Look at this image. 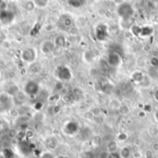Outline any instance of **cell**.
Listing matches in <instances>:
<instances>
[{
  "label": "cell",
  "instance_id": "cell-16",
  "mask_svg": "<svg viewBox=\"0 0 158 158\" xmlns=\"http://www.w3.org/2000/svg\"><path fill=\"white\" fill-rule=\"evenodd\" d=\"M119 155L121 158H131L132 156V150H131V146H123L121 149H120V152H119Z\"/></svg>",
  "mask_w": 158,
  "mask_h": 158
},
{
  "label": "cell",
  "instance_id": "cell-26",
  "mask_svg": "<svg viewBox=\"0 0 158 158\" xmlns=\"http://www.w3.org/2000/svg\"><path fill=\"white\" fill-rule=\"evenodd\" d=\"M117 140H118V142H121V143L126 142V141L128 140V134H127L126 132H124V131H121V132H119V133L117 135Z\"/></svg>",
  "mask_w": 158,
  "mask_h": 158
},
{
  "label": "cell",
  "instance_id": "cell-31",
  "mask_svg": "<svg viewBox=\"0 0 158 158\" xmlns=\"http://www.w3.org/2000/svg\"><path fill=\"white\" fill-rule=\"evenodd\" d=\"M98 158H109V153L107 151L101 152L98 156Z\"/></svg>",
  "mask_w": 158,
  "mask_h": 158
},
{
  "label": "cell",
  "instance_id": "cell-30",
  "mask_svg": "<svg viewBox=\"0 0 158 158\" xmlns=\"http://www.w3.org/2000/svg\"><path fill=\"white\" fill-rule=\"evenodd\" d=\"M8 113H9V115H10L12 118H18V117H19V112H18V109H14L13 107H12L11 109L8 110Z\"/></svg>",
  "mask_w": 158,
  "mask_h": 158
},
{
  "label": "cell",
  "instance_id": "cell-35",
  "mask_svg": "<svg viewBox=\"0 0 158 158\" xmlns=\"http://www.w3.org/2000/svg\"><path fill=\"white\" fill-rule=\"evenodd\" d=\"M145 156H146V158H153V153L149 150L145 153Z\"/></svg>",
  "mask_w": 158,
  "mask_h": 158
},
{
  "label": "cell",
  "instance_id": "cell-24",
  "mask_svg": "<svg viewBox=\"0 0 158 158\" xmlns=\"http://www.w3.org/2000/svg\"><path fill=\"white\" fill-rule=\"evenodd\" d=\"M101 90H102V92L105 93V94H110V93L113 91V86L110 85L109 83H105V84L102 85Z\"/></svg>",
  "mask_w": 158,
  "mask_h": 158
},
{
  "label": "cell",
  "instance_id": "cell-7",
  "mask_svg": "<svg viewBox=\"0 0 158 158\" xmlns=\"http://www.w3.org/2000/svg\"><path fill=\"white\" fill-rule=\"evenodd\" d=\"M12 97L6 92L0 94V112L8 111L12 108Z\"/></svg>",
  "mask_w": 158,
  "mask_h": 158
},
{
  "label": "cell",
  "instance_id": "cell-8",
  "mask_svg": "<svg viewBox=\"0 0 158 158\" xmlns=\"http://www.w3.org/2000/svg\"><path fill=\"white\" fill-rule=\"evenodd\" d=\"M56 45H55V43H54V40H50V39H46L44 41H43L41 43V45H40V51L43 55H50L52 54L55 49H56Z\"/></svg>",
  "mask_w": 158,
  "mask_h": 158
},
{
  "label": "cell",
  "instance_id": "cell-5",
  "mask_svg": "<svg viewBox=\"0 0 158 158\" xmlns=\"http://www.w3.org/2000/svg\"><path fill=\"white\" fill-rule=\"evenodd\" d=\"M109 35V31H108V26L106 23H98L95 26L94 29V36L97 41L99 42H105Z\"/></svg>",
  "mask_w": 158,
  "mask_h": 158
},
{
  "label": "cell",
  "instance_id": "cell-39",
  "mask_svg": "<svg viewBox=\"0 0 158 158\" xmlns=\"http://www.w3.org/2000/svg\"><path fill=\"white\" fill-rule=\"evenodd\" d=\"M56 158H69L68 156H57Z\"/></svg>",
  "mask_w": 158,
  "mask_h": 158
},
{
  "label": "cell",
  "instance_id": "cell-19",
  "mask_svg": "<svg viewBox=\"0 0 158 158\" xmlns=\"http://www.w3.org/2000/svg\"><path fill=\"white\" fill-rule=\"evenodd\" d=\"M19 149H20V151H21L24 155H28V154L31 151V147H30V143H28L25 142V141L20 142V143H19Z\"/></svg>",
  "mask_w": 158,
  "mask_h": 158
},
{
  "label": "cell",
  "instance_id": "cell-22",
  "mask_svg": "<svg viewBox=\"0 0 158 158\" xmlns=\"http://www.w3.org/2000/svg\"><path fill=\"white\" fill-rule=\"evenodd\" d=\"M148 132L150 134L151 137H157L158 136V126L157 125H151L149 128H148Z\"/></svg>",
  "mask_w": 158,
  "mask_h": 158
},
{
  "label": "cell",
  "instance_id": "cell-40",
  "mask_svg": "<svg viewBox=\"0 0 158 158\" xmlns=\"http://www.w3.org/2000/svg\"><path fill=\"white\" fill-rule=\"evenodd\" d=\"M1 79H2V71L0 70V81H1Z\"/></svg>",
  "mask_w": 158,
  "mask_h": 158
},
{
  "label": "cell",
  "instance_id": "cell-27",
  "mask_svg": "<svg viewBox=\"0 0 158 158\" xmlns=\"http://www.w3.org/2000/svg\"><path fill=\"white\" fill-rule=\"evenodd\" d=\"M24 7H25V9H26L27 11H32L34 8H36L35 6H34V4H33V2H32V0L27 1V2L25 3V5H24Z\"/></svg>",
  "mask_w": 158,
  "mask_h": 158
},
{
  "label": "cell",
  "instance_id": "cell-13",
  "mask_svg": "<svg viewBox=\"0 0 158 158\" xmlns=\"http://www.w3.org/2000/svg\"><path fill=\"white\" fill-rule=\"evenodd\" d=\"M60 23L61 25L66 28V29H69L72 25H73V19L69 15H63L60 18Z\"/></svg>",
  "mask_w": 158,
  "mask_h": 158
},
{
  "label": "cell",
  "instance_id": "cell-17",
  "mask_svg": "<svg viewBox=\"0 0 158 158\" xmlns=\"http://www.w3.org/2000/svg\"><path fill=\"white\" fill-rule=\"evenodd\" d=\"M67 3L73 8H80L85 5L86 0H67Z\"/></svg>",
  "mask_w": 158,
  "mask_h": 158
},
{
  "label": "cell",
  "instance_id": "cell-15",
  "mask_svg": "<svg viewBox=\"0 0 158 158\" xmlns=\"http://www.w3.org/2000/svg\"><path fill=\"white\" fill-rule=\"evenodd\" d=\"M6 93L8 94L13 98V97H16V96L20 93V89H19V87L18 85L12 84V85H10V86L7 88V90L6 91Z\"/></svg>",
  "mask_w": 158,
  "mask_h": 158
},
{
  "label": "cell",
  "instance_id": "cell-14",
  "mask_svg": "<svg viewBox=\"0 0 158 158\" xmlns=\"http://www.w3.org/2000/svg\"><path fill=\"white\" fill-rule=\"evenodd\" d=\"M154 31H155V30L152 26H142L139 37H142V38L149 37L154 34Z\"/></svg>",
  "mask_w": 158,
  "mask_h": 158
},
{
  "label": "cell",
  "instance_id": "cell-21",
  "mask_svg": "<svg viewBox=\"0 0 158 158\" xmlns=\"http://www.w3.org/2000/svg\"><path fill=\"white\" fill-rule=\"evenodd\" d=\"M141 29H142V26H140V25H138V24H133V25L130 28V31H131L134 36L139 37V36H140V32H141Z\"/></svg>",
  "mask_w": 158,
  "mask_h": 158
},
{
  "label": "cell",
  "instance_id": "cell-28",
  "mask_svg": "<svg viewBox=\"0 0 158 158\" xmlns=\"http://www.w3.org/2000/svg\"><path fill=\"white\" fill-rule=\"evenodd\" d=\"M4 156L6 158H13L14 157V153L11 149L6 148L4 150Z\"/></svg>",
  "mask_w": 158,
  "mask_h": 158
},
{
  "label": "cell",
  "instance_id": "cell-10",
  "mask_svg": "<svg viewBox=\"0 0 158 158\" xmlns=\"http://www.w3.org/2000/svg\"><path fill=\"white\" fill-rule=\"evenodd\" d=\"M131 81L140 84V83L143 82V81L145 80V76H144L143 71H141V70H134L131 74Z\"/></svg>",
  "mask_w": 158,
  "mask_h": 158
},
{
  "label": "cell",
  "instance_id": "cell-1",
  "mask_svg": "<svg viewBox=\"0 0 158 158\" xmlns=\"http://www.w3.org/2000/svg\"><path fill=\"white\" fill-rule=\"evenodd\" d=\"M117 14L118 15V17L120 18L122 22L131 21V20H133V16L135 14V10L131 3L124 1L122 3L118 4V6L117 7Z\"/></svg>",
  "mask_w": 158,
  "mask_h": 158
},
{
  "label": "cell",
  "instance_id": "cell-37",
  "mask_svg": "<svg viewBox=\"0 0 158 158\" xmlns=\"http://www.w3.org/2000/svg\"><path fill=\"white\" fill-rule=\"evenodd\" d=\"M155 118H156V121L158 123V108L155 112Z\"/></svg>",
  "mask_w": 158,
  "mask_h": 158
},
{
  "label": "cell",
  "instance_id": "cell-34",
  "mask_svg": "<svg viewBox=\"0 0 158 158\" xmlns=\"http://www.w3.org/2000/svg\"><path fill=\"white\" fill-rule=\"evenodd\" d=\"M146 116V112L143 110V109H141L139 112H138V117L139 118H144Z\"/></svg>",
  "mask_w": 158,
  "mask_h": 158
},
{
  "label": "cell",
  "instance_id": "cell-18",
  "mask_svg": "<svg viewBox=\"0 0 158 158\" xmlns=\"http://www.w3.org/2000/svg\"><path fill=\"white\" fill-rule=\"evenodd\" d=\"M118 147V143L114 140H110L106 144V151L108 153H114V152H117Z\"/></svg>",
  "mask_w": 158,
  "mask_h": 158
},
{
  "label": "cell",
  "instance_id": "cell-9",
  "mask_svg": "<svg viewBox=\"0 0 158 158\" xmlns=\"http://www.w3.org/2000/svg\"><path fill=\"white\" fill-rule=\"evenodd\" d=\"M79 131V124L76 121L70 120L64 126V132L67 135H74Z\"/></svg>",
  "mask_w": 158,
  "mask_h": 158
},
{
  "label": "cell",
  "instance_id": "cell-12",
  "mask_svg": "<svg viewBox=\"0 0 158 158\" xmlns=\"http://www.w3.org/2000/svg\"><path fill=\"white\" fill-rule=\"evenodd\" d=\"M54 43L56 48H63L67 44V38L63 34H58L55 37Z\"/></svg>",
  "mask_w": 158,
  "mask_h": 158
},
{
  "label": "cell",
  "instance_id": "cell-6",
  "mask_svg": "<svg viewBox=\"0 0 158 158\" xmlns=\"http://www.w3.org/2000/svg\"><path fill=\"white\" fill-rule=\"evenodd\" d=\"M106 63L111 68H118L122 64V57L118 50L109 51L106 56Z\"/></svg>",
  "mask_w": 158,
  "mask_h": 158
},
{
  "label": "cell",
  "instance_id": "cell-3",
  "mask_svg": "<svg viewBox=\"0 0 158 158\" xmlns=\"http://www.w3.org/2000/svg\"><path fill=\"white\" fill-rule=\"evenodd\" d=\"M19 57L24 63L31 65V64L36 62L37 57H38V51L35 47H32V46L25 47L20 51Z\"/></svg>",
  "mask_w": 158,
  "mask_h": 158
},
{
  "label": "cell",
  "instance_id": "cell-2",
  "mask_svg": "<svg viewBox=\"0 0 158 158\" xmlns=\"http://www.w3.org/2000/svg\"><path fill=\"white\" fill-rule=\"evenodd\" d=\"M55 77L60 82H66L71 81L73 74L70 68L67 65H58L55 69Z\"/></svg>",
  "mask_w": 158,
  "mask_h": 158
},
{
  "label": "cell",
  "instance_id": "cell-25",
  "mask_svg": "<svg viewBox=\"0 0 158 158\" xmlns=\"http://www.w3.org/2000/svg\"><path fill=\"white\" fill-rule=\"evenodd\" d=\"M149 64L153 69H158V56H152L149 60Z\"/></svg>",
  "mask_w": 158,
  "mask_h": 158
},
{
  "label": "cell",
  "instance_id": "cell-23",
  "mask_svg": "<svg viewBox=\"0 0 158 158\" xmlns=\"http://www.w3.org/2000/svg\"><path fill=\"white\" fill-rule=\"evenodd\" d=\"M83 59H84L86 62H88V63L92 62V61L94 60V55H93V52H91L90 50L85 51V52L83 53Z\"/></svg>",
  "mask_w": 158,
  "mask_h": 158
},
{
  "label": "cell",
  "instance_id": "cell-36",
  "mask_svg": "<svg viewBox=\"0 0 158 158\" xmlns=\"http://www.w3.org/2000/svg\"><path fill=\"white\" fill-rule=\"evenodd\" d=\"M154 97H155V100L158 102V89L156 90V92H155V94H154Z\"/></svg>",
  "mask_w": 158,
  "mask_h": 158
},
{
  "label": "cell",
  "instance_id": "cell-32",
  "mask_svg": "<svg viewBox=\"0 0 158 158\" xmlns=\"http://www.w3.org/2000/svg\"><path fill=\"white\" fill-rule=\"evenodd\" d=\"M109 158H121L119 153L114 152V153H109Z\"/></svg>",
  "mask_w": 158,
  "mask_h": 158
},
{
  "label": "cell",
  "instance_id": "cell-33",
  "mask_svg": "<svg viewBox=\"0 0 158 158\" xmlns=\"http://www.w3.org/2000/svg\"><path fill=\"white\" fill-rule=\"evenodd\" d=\"M152 150L155 152V153H158V143L156 142L152 144Z\"/></svg>",
  "mask_w": 158,
  "mask_h": 158
},
{
  "label": "cell",
  "instance_id": "cell-29",
  "mask_svg": "<svg viewBox=\"0 0 158 158\" xmlns=\"http://www.w3.org/2000/svg\"><path fill=\"white\" fill-rule=\"evenodd\" d=\"M41 158H56L54 154L51 152V151H46V152H44L41 156Z\"/></svg>",
  "mask_w": 158,
  "mask_h": 158
},
{
  "label": "cell",
  "instance_id": "cell-4",
  "mask_svg": "<svg viewBox=\"0 0 158 158\" xmlns=\"http://www.w3.org/2000/svg\"><path fill=\"white\" fill-rule=\"evenodd\" d=\"M40 84L34 80H29L23 87V94L29 97H36L40 94Z\"/></svg>",
  "mask_w": 158,
  "mask_h": 158
},
{
  "label": "cell",
  "instance_id": "cell-38",
  "mask_svg": "<svg viewBox=\"0 0 158 158\" xmlns=\"http://www.w3.org/2000/svg\"><path fill=\"white\" fill-rule=\"evenodd\" d=\"M115 3H117V4H120V3H122V2H124V0H113Z\"/></svg>",
  "mask_w": 158,
  "mask_h": 158
},
{
  "label": "cell",
  "instance_id": "cell-41",
  "mask_svg": "<svg viewBox=\"0 0 158 158\" xmlns=\"http://www.w3.org/2000/svg\"><path fill=\"white\" fill-rule=\"evenodd\" d=\"M157 158H158V157H157Z\"/></svg>",
  "mask_w": 158,
  "mask_h": 158
},
{
  "label": "cell",
  "instance_id": "cell-20",
  "mask_svg": "<svg viewBox=\"0 0 158 158\" xmlns=\"http://www.w3.org/2000/svg\"><path fill=\"white\" fill-rule=\"evenodd\" d=\"M32 2L37 8H44L49 4V0H32Z\"/></svg>",
  "mask_w": 158,
  "mask_h": 158
},
{
  "label": "cell",
  "instance_id": "cell-11",
  "mask_svg": "<svg viewBox=\"0 0 158 158\" xmlns=\"http://www.w3.org/2000/svg\"><path fill=\"white\" fill-rule=\"evenodd\" d=\"M45 146L49 151H54L57 148L58 146V141L56 137H48L45 140Z\"/></svg>",
  "mask_w": 158,
  "mask_h": 158
}]
</instances>
